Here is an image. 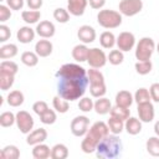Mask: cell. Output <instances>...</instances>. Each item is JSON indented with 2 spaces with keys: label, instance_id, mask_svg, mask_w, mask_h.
Returning <instances> with one entry per match:
<instances>
[{
  "label": "cell",
  "instance_id": "35",
  "mask_svg": "<svg viewBox=\"0 0 159 159\" xmlns=\"http://www.w3.org/2000/svg\"><path fill=\"white\" fill-rule=\"evenodd\" d=\"M108 127H109V130L113 133V134H120L122 130L124 129V120H120L118 118H114V117H111L108 119Z\"/></svg>",
  "mask_w": 159,
  "mask_h": 159
},
{
  "label": "cell",
  "instance_id": "36",
  "mask_svg": "<svg viewBox=\"0 0 159 159\" xmlns=\"http://www.w3.org/2000/svg\"><path fill=\"white\" fill-rule=\"evenodd\" d=\"M14 123H16V114L12 112H2L0 114V125L4 128L11 127Z\"/></svg>",
  "mask_w": 159,
  "mask_h": 159
},
{
  "label": "cell",
  "instance_id": "53",
  "mask_svg": "<svg viewBox=\"0 0 159 159\" xmlns=\"http://www.w3.org/2000/svg\"><path fill=\"white\" fill-rule=\"evenodd\" d=\"M154 133L159 137V120H157L155 124H154Z\"/></svg>",
  "mask_w": 159,
  "mask_h": 159
},
{
  "label": "cell",
  "instance_id": "30",
  "mask_svg": "<svg viewBox=\"0 0 159 159\" xmlns=\"http://www.w3.org/2000/svg\"><path fill=\"white\" fill-rule=\"evenodd\" d=\"M21 62L27 67H34L39 63V55L32 51H25L21 55Z\"/></svg>",
  "mask_w": 159,
  "mask_h": 159
},
{
  "label": "cell",
  "instance_id": "43",
  "mask_svg": "<svg viewBox=\"0 0 159 159\" xmlns=\"http://www.w3.org/2000/svg\"><path fill=\"white\" fill-rule=\"evenodd\" d=\"M152 67H153V65H152L150 60H148V61H138L135 63V71H137V73H139L142 76L148 75L152 71Z\"/></svg>",
  "mask_w": 159,
  "mask_h": 159
},
{
  "label": "cell",
  "instance_id": "21",
  "mask_svg": "<svg viewBox=\"0 0 159 159\" xmlns=\"http://www.w3.org/2000/svg\"><path fill=\"white\" fill-rule=\"evenodd\" d=\"M111 108H112V104H111V101L106 97H99L96 102H94V107L93 109L96 111L97 114H107L111 112Z\"/></svg>",
  "mask_w": 159,
  "mask_h": 159
},
{
  "label": "cell",
  "instance_id": "51",
  "mask_svg": "<svg viewBox=\"0 0 159 159\" xmlns=\"http://www.w3.org/2000/svg\"><path fill=\"white\" fill-rule=\"evenodd\" d=\"M42 0H26V4L30 10H39L42 6Z\"/></svg>",
  "mask_w": 159,
  "mask_h": 159
},
{
  "label": "cell",
  "instance_id": "33",
  "mask_svg": "<svg viewBox=\"0 0 159 159\" xmlns=\"http://www.w3.org/2000/svg\"><path fill=\"white\" fill-rule=\"evenodd\" d=\"M145 148L152 157H159V137H150L147 140Z\"/></svg>",
  "mask_w": 159,
  "mask_h": 159
},
{
  "label": "cell",
  "instance_id": "10",
  "mask_svg": "<svg viewBox=\"0 0 159 159\" xmlns=\"http://www.w3.org/2000/svg\"><path fill=\"white\" fill-rule=\"evenodd\" d=\"M89 119L86 116H77L71 122V133L75 137H83L88 132Z\"/></svg>",
  "mask_w": 159,
  "mask_h": 159
},
{
  "label": "cell",
  "instance_id": "46",
  "mask_svg": "<svg viewBox=\"0 0 159 159\" xmlns=\"http://www.w3.org/2000/svg\"><path fill=\"white\" fill-rule=\"evenodd\" d=\"M47 109H48V106H47V103H46L45 101H37V102H35V103L32 104V111H34L39 117L42 116Z\"/></svg>",
  "mask_w": 159,
  "mask_h": 159
},
{
  "label": "cell",
  "instance_id": "47",
  "mask_svg": "<svg viewBox=\"0 0 159 159\" xmlns=\"http://www.w3.org/2000/svg\"><path fill=\"white\" fill-rule=\"evenodd\" d=\"M11 17V10L7 5H0V21L5 22Z\"/></svg>",
  "mask_w": 159,
  "mask_h": 159
},
{
  "label": "cell",
  "instance_id": "14",
  "mask_svg": "<svg viewBox=\"0 0 159 159\" xmlns=\"http://www.w3.org/2000/svg\"><path fill=\"white\" fill-rule=\"evenodd\" d=\"M88 0H67V10L73 16H82L87 7Z\"/></svg>",
  "mask_w": 159,
  "mask_h": 159
},
{
  "label": "cell",
  "instance_id": "48",
  "mask_svg": "<svg viewBox=\"0 0 159 159\" xmlns=\"http://www.w3.org/2000/svg\"><path fill=\"white\" fill-rule=\"evenodd\" d=\"M11 36V31L6 25H0V42H5L10 39Z\"/></svg>",
  "mask_w": 159,
  "mask_h": 159
},
{
  "label": "cell",
  "instance_id": "23",
  "mask_svg": "<svg viewBox=\"0 0 159 159\" xmlns=\"http://www.w3.org/2000/svg\"><path fill=\"white\" fill-rule=\"evenodd\" d=\"M88 47L86 46V43L82 45H76L72 50V57L75 61L77 62H84L87 61V56H88Z\"/></svg>",
  "mask_w": 159,
  "mask_h": 159
},
{
  "label": "cell",
  "instance_id": "4",
  "mask_svg": "<svg viewBox=\"0 0 159 159\" xmlns=\"http://www.w3.org/2000/svg\"><path fill=\"white\" fill-rule=\"evenodd\" d=\"M97 22L104 29H116L122 24V14L116 10H99L97 14Z\"/></svg>",
  "mask_w": 159,
  "mask_h": 159
},
{
  "label": "cell",
  "instance_id": "52",
  "mask_svg": "<svg viewBox=\"0 0 159 159\" xmlns=\"http://www.w3.org/2000/svg\"><path fill=\"white\" fill-rule=\"evenodd\" d=\"M88 4H89V6H91L92 9L99 10V9H102V7L104 6L106 0H88Z\"/></svg>",
  "mask_w": 159,
  "mask_h": 159
},
{
  "label": "cell",
  "instance_id": "9",
  "mask_svg": "<svg viewBox=\"0 0 159 159\" xmlns=\"http://www.w3.org/2000/svg\"><path fill=\"white\" fill-rule=\"evenodd\" d=\"M16 125L21 133L29 134L34 128V118L26 111H19L16 113Z\"/></svg>",
  "mask_w": 159,
  "mask_h": 159
},
{
  "label": "cell",
  "instance_id": "27",
  "mask_svg": "<svg viewBox=\"0 0 159 159\" xmlns=\"http://www.w3.org/2000/svg\"><path fill=\"white\" fill-rule=\"evenodd\" d=\"M116 36L111 31H104L99 36V43L103 48H112L116 45Z\"/></svg>",
  "mask_w": 159,
  "mask_h": 159
},
{
  "label": "cell",
  "instance_id": "17",
  "mask_svg": "<svg viewBox=\"0 0 159 159\" xmlns=\"http://www.w3.org/2000/svg\"><path fill=\"white\" fill-rule=\"evenodd\" d=\"M124 129L130 135H137L142 132V120L135 117H129L124 122Z\"/></svg>",
  "mask_w": 159,
  "mask_h": 159
},
{
  "label": "cell",
  "instance_id": "12",
  "mask_svg": "<svg viewBox=\"0 0 159 159\" xmlns=\"http://www.w3.org/2000/svg\"><path fill=\"white\" fill-rule=\"evenodd\" d=\"M138 116L139 119L144 123H149L154 119V106L152 104V102H144V103H139L138 104Z\"/></svg>",
  "mask_w": 159,
  "mask_h": 159
},
{
  "label": "cell",
  "instance_id": "19",
  "mask_svg": "<svg viewBox=\"0 0 159 159\" xmlns=\"http://www.w3.org/2000/svg\"><path fill=\"white\" fill-rule=\"evenodd\" d=\"M52 43L48 40H39L35 45V52L39 55V57H47L52 53Z\"/></svg>",
  "mask_w": 159,
  "mask_h": 159
},
{
  "label": "cell",
  "instance_id": "31",
  "mask_svg": "<svg viewBox=\"0 0 159 159\" xmlns=\"http://www.w3.org/2000/svg\"><path fill=\"white\" fill-rule=\"evenodd\" d=\"M21 17L26 24H36L41 17V12L39 10H24Z\"/></svg>",
  "mask_w": 159,
  "mask_h": 159
},
{
  "label": "cell",
  "instance_id": "28",
  "mask_svg": "<svg viewBox=\"0 0 159 159\" xmlns=\"http://www.w3.org/2000/svg\"><path fill=\"white\" fill-rule=\"evenodd\" d=\"M68 157V149L65 144H55L51 148V158L52 159H66Z\"/></svg>",
  "mask_w": 159,
  "mask_h": 159
},
{
  "label": "cell",
  "instance_id": "22",
  "mask_svg": "<svg viewBox=\"0 0 159 159\" xmlns=\"http://www.w3.org/2000/svg\"><path fill=\"white\" fill-rule=\"evenodd\" d=\"M32 157L35 159H47L51 157V149L48 145L43 143L36 144L34 145V149H32Z\"/></svg>",
  "mask_w": 159,
  "mask_h": 159
},
{
  "label": "cell",
  "instance_id": "50",
  "mask_svg": "<svg viewBox=\"0 0 159 159\" xmlns=\"http://www.w3.org/2000/svg\"><path fill=\"white\" fill-rule=\"evenodd\" d=\"M11 10H21L24 6V0H5Z\"/></svg>",
  "mask_w": 159,
  "mask_h": 159
},
{
  "label": "cell",
  "instance_id": "15",
  "mask_svg": "<svg viewBox=\"0 0 159 159\" xmlns=\"http://www.w3.org/2000/svg\"><path fill=\"white\" fill-rule=\"evenodd\" d=\"M77 36L83 43H91L96 40V30L89 25H82L77 31Z\"/></svg>",
  "mask_w": 159,
  "mask_h": 159
},
{
  "label": "cell",
  "instance_id": "20",
  "mask_svg": "<svg viewBox=\"0 0 159 159\" xmlns=\"http://www.w3.org/2000/svg\"><path fill=\"white\" fill-rule=\"evenodd\" d=\"M134 101V97L132 96V93L129 91H119L116 94V104L117 106H122V107H127L129 108L132 106Z\"/></svg>",
  "mask_w": 159,
  "mask_h": 159
},
{
  "label": "cell",
  "instance_id": "11",
  "mask_svg": "<svg viewBox=\"0 0 159 159\" xmlns=\"http://www.w3.org/2000/svg\"><path fill=\"white\" fill-rule=\"evenodd\" d=\"M116 45L123 52L130 51L134 47V45H135V37H134V35L132 32L123 31V32H120L118 35V37L116 40Z\"/></svg>",
  "mask_w": 159,
  "mask_h": 159
},
{
  "label": "cell",
  "instance_id": "32",
  "mask_svg": "<svg viewBox=\"0 0 159 159\" xmlns=\"http://www.w3.org/2000/svg\"><path fill=\"white\" fill-rule=\"evenodd\" d=\"M87 76L89 80V84H98V83H104V76L98 68H92L87 71Z\"/></svg>",
  "mask_w": 159,
  "mask_h": 159
},
{
  "label": "cell",
  "instance_id": "42",
  "mask_svg": "<svg viewBox=\"0 0 159 159\" xmlns=\"http://www.w3.org/2000/svg\"><path fill=\"white\" fill-rule=\"evenodd\" d=\"M107 92L106 83H98V84H89V93L94 98L103 97Z\"/></svg>",
  "mask_w": 159,
  "mask_h": 159
},
{
  "label": "cell",
  "instance_id": "13",
  "mask_svg": "<svg viewBox=\"0 0 159 159\" xmlns=\"http://www.w3.org/2000/svg\"><path fill=\"white\" fill-rule=\"evenodd\" d=\"M35 30H36V34L40 37H42V39H50V37H52L55 35V31H56L55 25L51 21H48V20L40 21V24H37V26H36Z\"/></svg>",
  "mask_w": 159,
  "mask_h": 159
},
{
  "label": "cell",
  "instance_id": "55",
  "mask_svg": "<svg viewBox=\"0 0 159 159\" xmlns=\"http://www.w3.org/2000/svg\"><path fill=\"white\" fill-rule=\"evenodd\" d=\"M0 1H4V0H0Z\"/></svg>",
  "mask_w": 159,
  "mask_h": 159
},
{
  "label": "cell",
  "instance_id": "39",
  "mask_svg": "<svg viewBox=\"0 0 159 159\" xmlns=\"http://www.w3.org/2000/svg\"><path fill=\"white\" fill-rule=\"evenodd\" d=\"M14 80H15V76L0 72V88H1V91L10 89L11 86L14 84Z\"/></svg>",
  "mask_w": 159,
  "mask_h": 159
},
{
  "label": "cell",
  "instance_id": "8",
  "mask_svg": "<svg viewBox=\"0 0 159 159\" xmlns=\"http://www.w3.org/2000/svg\"><path fill=\"white\" fill-rule=\"evenodd\" d=\"M107 56L103 50H99L98 47H93L88 50L87 56V63L92 68H101L107 63Z\"/></svg>",
  "mask_w": 159,
  "mask_h": 159
},
{
  "label": "cell",
  "instance_id": "44",
  "mask_svg": "<svg viewBox=\"0 0 159 159\" xmlns=\"http://www.w3.org/2000/svg\"><path fill=\"white\" fill-rule=\"evenodd\" d=\"M57 119V116H56V112L52 111V109H47L42 116H40V120L43 123V124H53Z\"/></svg>",
  "mask_w": 159,
  "mask_h": 159
},
{
  "label": "cell",
  "instance_id": "3",
  "mask_svg": "<svg viewBox=\"0 0 159 159\" xmlns=\"http://www.w3.org/2000/svg\"><path fill=\"white\" fill-rule=\"evenodd\" d=\"M123 149L122 140L117 134H108L106 135L96 148V154L101 159H113L120 155Z\"/></svg>",
  "mask_w": 159,
  "mask_h": 159
},
{
  "label": "cell",
  "instance_id": "45",
  "mask_svg": "<svg viewBox=\"0 0 159 159\" xmlns=\"http://www.w3.org/2000/svg\"><path fill=\"white\" fill-rule=\"evenodd\" d=\"M93 107H94V103L89 97H82L78 102V108L82 112H91Z\"/></svg>",
  "mask_w": 159,
  "mask_h": 159
},
{
  "label": "cell",
  "instance_id": "37",
  "mask_svg": "<svg viewBox=\"0 0 159 159\" xmlns=\"http://www.w3.org/2000/svg\"><path fill=\"white\" fill-rule=\"evenodd\" d=\"M107 60H108L109 63L113 65V66L120 65V63L123 62V60H124L123 51H120L119 48H118V50H112V51L109 52V55L107 56Z\"/></svg>",
  "mask_w": 159,
  "mask_h": 159
},
{
  "label": "cell",
  "instance_id": "2",
  "mask_svg": "<svg viewBox=\"0 0 159 159\" xmlns=\"http://www.w3.org/2000/svg\"><path fill=\"white\" fill-rule=\"evenodd\" d=\"M108 134H109V127L107 123H104L102 120L94 122L91 125V128L88 129V132L86 133V135L81 143L82 152L86 154H91V153L96 152L97 144Z\"/></svg>",
  "mask_w": 159,
  "mask_h": 159
},
{
  "label": "cell",
  "instance_id": "29",
  "mask_svg": "<svg viewBox=\"0 0 159 159\" xmlns=\"http://www.w3.org/2000/svg\"><path fill=\"white\" fill-rule=\"evenodd\" d=\"M1 159H19L20 158V150L16 145H6L0 153Z\"/></svg>",
  "mask_w": 159,
  "mask_h": 159
},
{
  "label": "cell",
  "instance_id": "7",
  "mask_svg": "<svg viewBox=\"0 0 159 159\" xmlns=\"http://www.w3.org/2000/svg\"><path fill=\"white\" fill-rule=\"evenodd\" d=\"M119 12L124 16H134L143 9L142 0H120L118 5Z\"/></svg>",
  "mask_w": 159,
  "mask_h": 159
},
{
  "label": "cell",
  "instance_id": "40",
  "mask_svg": "<svg viewBox=\"0 0 159 159\" xmlns=\"http://www.w3.org/2000/svg\"><path fill=\"white\" fill-rule=\"evenodd\" d=\"M134 101L137 102V104L144 103V102H150L152 101V97H150L149 91L147 88H144V87L137 89V92L134 93Z\"/></svg>",
  "mask_w": 159,
  "mask_h": 159
},
{
  "label": "cell",
  "instance_id": "18",
  "mask_svg": "<svg viewBox=\"0 0 159 159\" xmlns=\"http://www.w3.org/2000/svg\"><path fill=\"white\" fill-rule=\"evenodd\" d=\"M35 30H32L30 26H22L17 30L16 37L21 43H30L35 39Z\"/></svg>",
  "mask_w": 159,
  "mask_h": 159
},
{
  "label": "cell",
  "instance_id": "54",
  "mask_svg": "<svg viewBox=\"0 0 159 159\" xmlns=\"http://www.w3.org/2000/svg\"><path fill=\"white\" fill-rule=\"evenodd\" d=\"M157 51H158V53H159V43H158V46H157Z\"/></svg>",
  "mask_w": 159,
  "mask_h": 159
},
{
  "label": "cell",
  "instance_id": "25",
  "mask_svg": "<svg viewBox=\"0 0 159 159\" xmlns=\"http://www.w3.org/2000/svg\"><path fill=\"white\" fill-rule=\"evenodd\" d=\"M111 117H114V118H118L120 120H127L129 117H130V111L129 108L127 107H122V106H114L111 108Z\"/></svg>",
  "mask_w": 159,
  "mask_h": 159
},
{
  "label": "cell",
  "instance_id": "38",
  "mask_svg": "<svg viewBox=\"0 0 159 159\" xmlns=\"http://www.w3.org/2000/svg\"><path fill=\"white\" fill-rule=\"evenodd\" d=\"M17 71H19V66L14 61H2L0 63V72L15 76L17 73Z\"/></svg>",
  "mask_w": 159,
  "mask_h": 159
},
{
  "label": "cell",
  "instance_id": "16",
  "mask_svg": "<svg viewBox=\"0 0 159 159\" xmlns=\"http://www.w3.org/2000/svg\"><path fill=\"white\" fill-rule=\"evenodd\" d=\"M47 138V132L45 128H39L35 130H31L26 138V143L29 145H36L40 143H43Z\"/></svg>",
  "mask_w": 159,
  "mask_h": 159
},
{
  "label": "cell",
  "instance_id": "49",
  "mask_svg": "<svg viewBox=\"0 0 159 159\" xmlns=\"http://www.w3.org/2000/svg\"><path fill=\"white\" fill-rule=\"evenodd\" d=\"M149 93H150V97L154 102L159 103V83H153L149 88Z\"/></svg>",
  "mask_w": 159,
  "mask_h": 159
},
{
  "label": "cell",
  "instance_id": "26",
  "mask_svg": "<svg viewBox=\"0 0 159 159\" xmlns=\"http://www.w3.org/2000/svg\"><path fill=\"white\" fill-rule=\"evenodd\" d=\"M17 55V46L15 43H6L0 47V58L6 60V58H12Z\"/></svg>",
  "mask_w": 159,
  "mask_h": 159
},
{
  "label": "cell",
  "instance_id": "1",
  "mask_svg": "<svg viewBox=\"0 0 159 159\" xmlns=\"http://www.w3.org/2000/svg\"><path fill=\"white\" fill-rule=\"evenodd\" d=\"M89 83L88 76L77 77V78H58L57 82V93L60 97L67 101H76L80 99Z\"/></svg>",
  "mask_w": 159,
  "mask_h": 159
},
{
  "label": "cell",
  "instance_id": "6",
  "mask_svg": "<svg viewBox=\"0 0 159 159\" xmlns=\"http://www.w3.org/2000/svg\"><path fill=\"white\" fill-rule=\"evenodd\" d=\"M87 76V71L77 63H65L56 72L57 78H77Z\"/></svg>",
  "mask_w": 159,
  "mask_h": 159
},
{
  "label": "cell",
  "instance_id": "41",
  "mask_svg": "<svg viewBox=\"0 0 159 159\" xmlns=\"http://www.w3.org/2000/svg\"><path fill=\"white\" fill-rule=\"evenodd\" d=\"M53 19L60 24H66L70 20V12L63 7H57L53 11Z\"/></svg>",
  "mask_w": 159,
  "mask_h": 159
},
{
  "label": "cell",
  "instance_id": "5",
  "mask_svg": "<svg viewBox=\"0 0 159 159\" xmlns=\"http://www.w3.org/2000/svg\"><path fill=\"white\" fill-rule=\"evenodd\" d=\"M155 50V43L152 37H142L135 46V58L138 61L150 60Z\"/></svg>",
  "mask_w": 159,
  "mask_h": 159
},
{
  "label": "cell",
  "instance_id": "24",
  "mask_svg": "<svg viewBox=\"0 0 159 159\" xmlns=\"http://www.w3.org/2000/svg\"><path fill=\"white\" fill-rule=\"evenodd\" d=\"M24 93L17 89L11 91L6 97V102L10 107H20L24 103Z\"/></svg>",
  "mask_w": 159,
  "mask_h": 159
},
{
  "label": "cell",
  "instance_id": "34",
  "mask_svg": "<svg viewBox=\"0 0 159 159\" xmlns=\"http://www.w3.org/2000/svg\"><path fill=\"white\" fill-rule=\"evenodd\" d=\"M52 104H53V108H55L58 113H66V112L68 111V108H70L68 101L65 99V98H62V97H60L58 94H57L56 97H53Z\"/></svg>",
  "mask_w": 159,
  "mask_h": 159
}]
</instances>
